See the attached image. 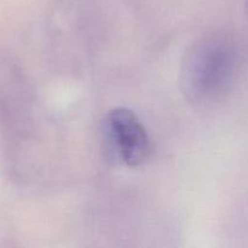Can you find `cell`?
Instances as JSON below:
<instances>
[{
	"instance_id": "cell-1",
	"label": "cell",
	"mask_w": 248,
	"mask_h": 248,
	"mask_svg": "<svg viewBox=\"0 0 248 248\" xmlns=\"http://www.w3.org/2000/svg\"><path fill=\"white\" fill-rule=\"evenodd\" d=\"M239 55L234 41L222 33L202 36L184 55L181 89L191 103L208 104L222 98L234 82Z\"/></svg>"
},
{
	"instance_id": "cell-2",
	"label": "cell",
	"mask_w": 248,
	"mask_h": 248,
	"mask_svg": "<svg viewBox=\"0 0 248 248\" xmlns=\"http://www.w3.org/2000/svg\"><path fill=\"white\" fill-rule=\"evenodd\" d=\"M102 138L107 157L115 164L138 167L152 153V143L142 121L132 110L118 107L104 116Z\"/></svg>"
},
{
	"instance_id": "cell-3",
	"label": "cell",
	"mask_w": 248,
	"mask_h": 248,
	"mask_svg": "<svg viewBox=\"0 0 248 248\" xmlns=\"http://www.w3.org/2000/svg\"><path fill=\"white\" fill-rule=\"evenodd\" d=\"M245 9H246V14L248 16V0H245Z\"/></svg>"
}]
</instances>
